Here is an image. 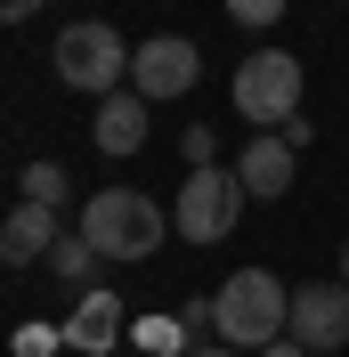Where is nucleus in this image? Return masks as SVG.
<instances>
[{
    "label": "nucleus",
    "instance_id": "423d86ee",
    "mask_svg": "<svg viewBox=\"0 0 349 357\" xmlns=\"http://www.w3.org/2000/svg\"><path fill=\"white\" fill-rule=\"evenodd\" d=\"M195 73H203V57H195V41H179V33H154V41L131 49V89L147 98V106L187 98V89H195Z\"/></svg>",
    "mask_w": 349,
    "mask_h": 357
},
{
    "label": "nucleus",
    "instance_id": "1a4fd4ad",
    "mask_svg": "<svg viewBox=\"0 0 349 357\" xmlns=\"http://www.w3.org/2000/svg\"><path fill=\"white\" fill-rule=\"evenodd\" d=\"M122 333H131V325H122V301H114L106 284L82 292V301H73V317H66V349H82V357H106Z\"/></svg>",
    "mask_w": 349,
    "mask_h": 357
},
{
    "label": "nucleus",
    "instance_id": "f3484780",
    "mask_svg": "<svg viewBox=\"0 0 349 357\" xmlns=\"http://www.w3.org/2000/svg\"><path fill=\"white\" fill-rule=\"evenodd\" d=\"M179 155H187V171H203V162H211V130H187V138H179Z\"/></svg>",
    "mask_w": 349,
    "mask_h": 357
},
{
    "label": "nucleus",
    "instance_id": "a211bd4d",
    "mask_svg": "<svg viewBox=\"0 0 349 357\" xmlns=\"http://www.w3.org/2000/svg\"><path fill=\"white\" fill-rule=\"evenodd\" d=\"M49 0H0V24H24V17H41Z\"/></svg>",
    "mask_w": 349,
    "mask_h": 357
},
{
    "label": "nucleus",
    "instance_id": "20e7f679",
    "mask_svg": "<svg viewBox=\"0 0 349 357\" xmlns=\"http://www.w3.org/2000/svg\"><path fill=\"white\" fill-rule=\"evenodd\" d=\"M236 114L260 122V130H284L301 114V57L292 49H252L236 66Z\"/></svg>",
    "mask_w": 349,
    "mask_h": 357
},
{
    "label": "nucleus",
    "instance_id": "aec40b11",
    "mask_svg": "<svg viewBox=\"0 0 349 357\" xmlns=\"http://www.w3.org/2000/svg\"><path fill=\"white\" fill-rule=\"evenodd\" d=\"M187 357H236V349H219V341H195V349H187Z\"/></svg>",
    "mask_w": 349,
    "mask_h": 357
},
{
    "label": "nucleus",
    "instance_id": "dca6fc26",
    "mask_svg": "<svg viewBox=\"0 0 349 357\" xmlns=\"http://www.w3.org/2000/svg\"><path fill=\"white\" fill-rule=\"evenodd\" d=\"M66 333H49V325H17V357H57Z\"/></svg>",
    "mask_w": 349,
    "mask_h": 357
},
{
    "label": "nucleus",
    "instance_id": "2eb2a0df",
    "mask_svg": "<svg viewBox=\"0 0 349 357\" xmlns=\"http://www.w3.org/2000/svg\"><path fill=\"white\" fill-rule=\"evenodd\" d=\"M228 17L244 33H268V24H284V0H228Z\"/></svg>",
    "mask_w": 349,
    "mask_h": 357
},
{
    "label": "nucleus",
    "instance_id": "9b49d317",
    "mask_svg": "<svg viewBox=\"0 0 349 357\" xmlns=\"http://www.w3.org/2000/svg\"><path fill=\"white\" fill-rule=\"evenodd\" d=\"M57 236H66V220H57L49 203H17V211L0 220V260H17V268H24V260H49Z\"/></svg>",
    "mask_w": 349,
    "mask_h": 357
},
{
    "label": "nucleus",
    "instance_id": "f257e3e1",
    "mask_svg": "<svg viewBox=\"0 0 349 357\" xmlns=\"http://www.w3.org/2000/svg\"><path fill=\"white\" fill-rule=\"evenodd\" d=\"M211 325L228 349H252L260 357L268 341H284V325H292V292H284L276 268H236L228 284L211 292Z\"/></svg>",
    "mask_w": 349,
    "mask_h": 357
},
{
    "label": "nucleus",
    "instance_id": "6e6552de",
    "mask_svg": "<svg viewBox=\"0 0 349 357\" xmlns=\"http://www.w3.org/2000/svg\"><path fill=\"white\" fill-rule=\"evenodd\" d=\"M147 122H154L147 98H138V89H114V98L89 106V146H98L106 162H131L138 146H147Z\"/></svg>",
    "mask_w": 349,
    "mask_h": 357
},
{
    "label": "nucleus",
    "instance_id": "4468645a",
    "mask_svg": "<svg viewBox=\"0 0 349 357\" xmlns=\"http://www.w3.org/2000/svg\"><path fill=\"white\" fill-rule=\"evenodd\" d=\"M17 187H24V203H49V211H66V195H73V178H66V162H24V178H17Z\"/></svg>",
    "mask_w": 349,
    "mask_h": 357
},
{
    "label": "nucleus",
    "instance_id": "0eeeda50",
    "mask_svg": "<svg viewBox=\"0 0 349 357\" xmlns=\"http://www.w3.org/2000/svg\"><path fill=\"white\" fill-rule=\"evenodd\" d=\"M284 333L301 341L309 357H333L349 349V284L333 276V284H292V325Z\"/></svg>",
    "mask_w": 349,
    "mask_h": 357
},
{
    "label": "nucleus",
    "instance_id": "f03ea898",
    "mask_svg": "<svg viewBox=\"0 0 349 357\" xmlns=\"http://www.w3.org/2000/svg\"><path fill=\"white\" fill-rule=\"evenodd\" d=\"M73 227L89 236L98 260H154V244L171 236V211H154V195H138V187H98Z\"/></svg>",
    "mask_w": 349,
    "mask_h": 357
},
{
    "label": "nucleus",
    "instance_id": "6ab92c4d",
    "mask_svg": "<svg viewBox=\"0 0 349 357\" xmlns=\"http://www.w3.org/2000/svg\"><path fill=\"white\" fill-rule=\"evenodd\" d=\"M260 357H309V349H301V341H292V333H284V341H268Z\"/></svg>",
    "mask_w": 349,
    "mask_h": 357
},
{
    "label": "nucleus",
    "instance_id": "ddd939ff",
    "mask_svg": "<svg viewBox=\"0 0 349 357\" xmlns=\"http://www.w3.org/2000/svg\"><path fill=\"white\" fill-rule=\"evenodd\" d=\"M131 341H138V357H187V349H195V333H187L179 317H138Z\"/></svg>",
    "mask_w": 349,
    "mask_h": 357
},
{
    "label": "nucleus",
    "instance_id": "f8f14e48",
    "mask_svg": "<svg viewBox=\"0 0 349 357\" xmlns=\"http://www.w3.org/2000/svg\"><path fill=\"white\" fill-rule=\"evenodd\" d=\"M89 268H98L89 236H82V227H66V236H57V252H49V276H57V284H73V292H98V284H89Z\"/></svg>",
    "mask_w": 349,
    "mask_h": 357
},
{
    "label": "nucleus",
    "instance_id": "9d476101",
    "mask_svg": "<svg viewBox=\"0 0 349 357\" xmlns=\"http://www.w3.org/2000/svg\"><path fill=\"white\" fill-rule=\"evenodd\" d=\"M236 178H244V195L284 203V187H292V146H284V130H260V138H252V146L236 155Z\"/></svg>",
    "mask_w": 349,
    "mask_h": 357
},
{
    "label": "nucleus",
    "instance_id": "39448f33",
    "mask_svg": "<svg viewBox=\"0 0 349 357\" xmlns=\"http://www.w3.org/2000/svg\"><path fill=\"white\" fill-rule=\"evenodd\" d=\"M236 220H244V178L219 171V162L187 171V187H179V203H171V236H187V244H219V236H236Z\"/></svg>",
    "mask_w": 349,
    "mask_h": 357
},
{
    "label": "nucleus",
    "instance_id": "412c9836",
    "mask_svg": "<svg viewBox=\"0 0 349 357\" xmlns=\"http://www.w3.org/2000/svg\"><path fill=\"white\" fill-rule=\"evenodd\" d=\"M341 284H349V244H341Z\"/></svg>",
    "mask_w": 349,
    "mask_h": 357
},
{
    "label": "nucleus",
    "instance_id": "7ed1b4c3",
    "mask_svg": "<svg viewBox=\"0 0 349 357\" xmlns=\"http://www.w3.org/2000/svg\"><path fill=\"white\" fill-rule=\"evenodd\" d=\"M49 66H57V82H66V89H82V98H114V89H131V41H122L114 24L82 17V24L57 33Z\"/></svg>",
    "mask_w": 349,
    "mask_h": 357
}]
</instances>
